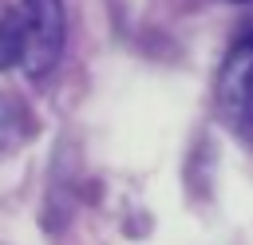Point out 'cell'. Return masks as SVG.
<instances>
[{
	"mask_svg": "<svg viewBox=\"0 0 253 245\" xmlns=\"http://www.w3.org/2000/svg\"><path fill=\"white\" fill-rule=\"evenodd\" d=\"M16 20H20V40H24L20 67L40 79L63 55V0H20Z\"/></svg>",
	"mask_w": 253,
	"mask_h": 245,
	"instance_id": "obj_1",
	"label": "cell"
},
{
	"mask_svg": "<svg viewBox=\"0 0 253 245\" xmlns=\"http://www.w3.org/2000/svg\"><path fill=\"white\" fill-rule=\"evenodd\" d=\"M217 107L237 134H253V40H241L225 55L217 75Z\"/></svg>",
	"mask_w": 253,
	"mask_h": 245,
	"instance_id": "obj_2",
	"label": "cell"
},
{
	"mask_svg": "<svg viewBox=\"0 0 253 245\" xmlns=\"http://www.w3.org/2000/svg\"><path fill=\"white\" fill-rule=\"evenodd\" d=\"M28 134V122H24V111L8 99V95H0V154L4 150H12L20 138Z\"/></svg>",
	"mask_w": 253,
	"mask_h": 245,
	"instance_id": "obj_3",
	"label": "cell"
},
{
	"mask_svg": "<svg viewBox=\"0 0 253 245\" xmlns=\"http://www.w3.org/2000/svg\"><path fill=\"white\" fill-rule=\"evenodd\" d=\"M241 4H249V0H241Z\"/></svg>",
	"mask_w": 253,
	"mask_h": 245,
	"instance_id": "obj_5",
	"label": "cell"
},
{
	"mask_svg": "<svg viewBox=\"0 0 253 245\" xmlns=\"http://www.w3.org/2000/svg\"><path fill=\"white\" fill-rule=\"evenodd\" d=\"M20 20H16V8L0 16V71L4 67H20Z\"/></svg>",
	"mask_w": 253,
	"mask_h": 245,
	"instance_id": "obj_4",
	"label": "cell"
}]
</instances>
